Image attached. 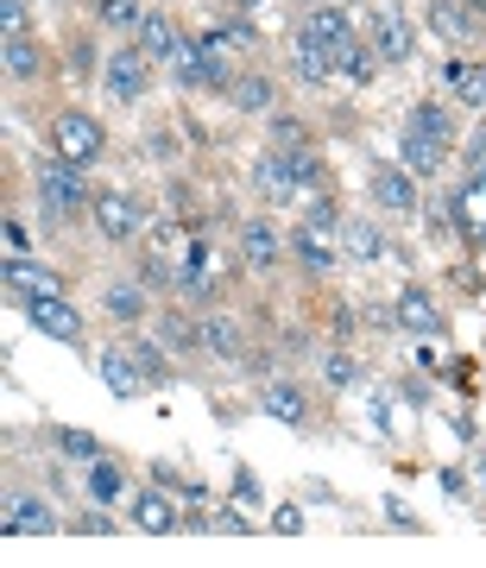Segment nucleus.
<instances>
[{
    "mask_svg": "<svg viewBox=\"0 0 486 568\" xmlns=\"http://www.w3.org/2000/svg\"><path fill=\"white\" fill-rule=\"evenodd\" d=\"M120 493V474L114 467H95V499H114Z\"/></svg>",
    "mask_w": 486,
    "mask_h": 568,
    "instance_id": "32",
    "label": "nucleus"
},
{
    "mask_svg": "<svg viewBox=\"0 0 486 568\" xmlns=\"http://www.w3.org/2000/svg\"><path fill=\"white\" fill-rule=\"evenodd\" d=\"M95 221H102L108 241H127L133 228H139V202L120 197V190H108V197H95Z\"/></svg>",
    "mask_w": 486,
    "mask_h": 568,
    "instance_id": "9",
    "label": "nucleus"
},
{
    "mask_svg": "<svg viewBox=\"0 0 486 568\" xmlns=\"http://www.w3.org/2000/svg\"><path fill=\"white\" fill-rule=\"evenodd\" d=\"M341 246H348V260H360V265H373L379 253H385V241L373 234V221H348V228H341Z\"/></svg>",
    "mask_w": 486,
    "mask_h": 568,
    "instance_id": "18",
    "label": "nucleus"
},
{
    "mask_svg": "<svg viewBox=\"0 0 486 568\" xmlns=\"http://www.w3.org/2000/svg\"><path fill=\"white\" fill-rule=\"evenodd\" d=\"M234 7H241V13H253V7H265V0H234Z\"/></svg>",
    "mask_w": 486,
    "mask_h": 568,
    "instance_id": "37",
    "label": "nucleus"
},
{
    "mask_svg": "<svg viewBox=\"0 0 486 568\" xmlns=\"http://www.w3.org/2000/svg\"><path fill=\"white\" fill-rule=\"evenodd\" d=\"M95 372H102V386H108L114 398H139L152 379H146V367L133 360V348H108V354H95Z\"/></svg>",
    "mask_w": 486,
    "mask_h": 568,
    "instance_id": "3",
    "label": "nucleus"
},
{
    "mask_svg": "<svg viewBox=\"0 0 486 568\" xmlns=\"http://www.w3.org/2000/svg\"><path fill=\"white\" fill-rule=\"evenodd\" d=\"M373 44H379V57H411V51H418V32H411V20H404L398 7H379L373 13Z\"/></svg>",
    "mask_w": 486,
    "mask_h": 568,
    "instance_id": "8",
    "label": "nucleus"
},
{
    "mask_svg": "<svg viewBox=\"0 0 486 568\" xmlns=\"http://www.w3.org/2000/svg\"><path fill=\"white\" fill-rule=\"evenodd\" d=\"M241 253H246V265H260V272H265V265L285 253V241H278V228H272V221H246Z\"/></svg>",
    "mask_w": 486,
    "mask_h": 568,
    "instance_id": "14",
    "label": "nucleus"
},
{
    "mask_svg": "<svg viewBox=\"0 0 486 568\" xmlns=\"http://www.w3.org/2000/svg\"><path fill=\"white\" fill-rule=\"evenodd\" d=\"M260 190H265V197H272V202H304V190H297V177H290L285 152L260 158Z\"/></svg>",
    "mask_w": 486,
    "mask_h": 568,
    "instance_id": "15",
    "label": "nucleus"
},
{
    "mask_svg": "<svg viewBox=\"0 0 486 568\" xmlns=\"http://www.w3.org/2000/svg\"><path fill=\"white\" fill-rule=\"evenodd\" d=\"M7 291H13V297H25V304H44V297H64V278H57L51 265H32L20 253V260L7 265Z\"/></svg>",
    "mask_w": 486,
    "mask_h": 568,
    "instance_id": "6",
    "label": "nucleus"
},
{
    "mask_svg": "<svg viewBox=\"0 0 486 568\" xmlns=\"http://www.w3.org/2000/svg\"><path fill=\"white\" fill-rule=\"evenodd\" d=\"M335 70H341V51L304 32V39H297V76H304V83H329Z\"/></svg>",
    "mask_w": 486,
    "mask_h": 568,
    "instance_id": "11",
    "label": "nucleus"
},
{
    "mask_svg": "<svg viewBox=\"0 0 486 568\" xmlns=\"http://www.w3.org/2000/svg\"><path fill=\"white\" fill-rule=\"evenodd\" d=\"M234 108L265 114V108H272V83H265V76H241V83H234Z\"/></svg>",
    "mask_w": 486,
    "mask_h": 568,
    "instance_id": "23",
    "label": "nucleus"
},
{
    "mask_svg": "<svg viewBox=\"0 0 486 568\" xmlns=\"http://www.w3.org/2000/svg\"><path fill=\"white\" fill-rule=\"evenodd\" d=\"M467 158H474V171L486 177V133H480V139H474V152H467Z\"/></svg>",
    "mask_w": 486,
    "mask_h": 568,
    "instance_id": "36",
    "label": "nucleus"
},
{
    "mask_svg": "<svg viewBox=\"0 0 486 568\" xmlns=\"http://www.w3.org/2000/svg\"><path fill=\"white\" fill-rule=\"evenodd\" d=\"M139 309H146V297H139V284H114V291H108V316H114V323H133Z\"/></svg>",
    "mask_w": 486,
    "mask_h": 568,
    "instance_id": "25",
    "label": "nucleus"
},
{
    "mask_svg": "<svg viewBox=\"0 0 486 568\" xmlns=\"http://www.w3.org/2000/svg\"><path fill=\"white\" fill-rule=\"evenodd\" d=\"M133 525L152 530V537H165V530H177V505L165 499V493H146V499L133 505Z\"/></svg>",
    "mask_w": 486,
    "mask_h": 568,
    "instance_id": "16",
    "label": "nucleus"
},
{
    "mask_svg": "<svg viewBox=\"0 0 486 568\" xmlns=\"http://www.w3.org/2000/svg\"><path fill=\"white\" fill-rule=\"evenodd\" d=\"M265 411L278 417V423H304L309 404H304V392H290V386H272V392H265Z\"/></svg>",
    "mask_w": 486,
    "mask_h": 568,
    "instance_id": "21",
    "label": "nucleus"
},
{
    "mask_svg": "<svg viewBox=\"0 0 486 568\" xmlns=\"http://www.w3.org/2000/svg\"><path fill=\"white\" fill-rule=\"evenodd\" d=\"M272 525L285 530V537H297V530H304V512H290V505H285V512H278V518H272Z\"/></svg>",
    "mask_w": 486,
    "mask_h": 568,
    "instance_id": "34",
    "label": "nucleus"
},
{
    "mask_svg": "<svg viewBox=\"0 0 486 568\" xmlns=\"http://www.w3.org/2000/svg\"><path fill=\"white\" fill-rule=\"evenodd\" d=\"M64 455L70 461H95V436H88V430H64Z\"/></svg>",
    "mask_w": 486,
    "mask_h": 568,
    "instance_id": "30",
    "label": "nucleus"
},
{
    "mask_svg": "<svg viewBox=\"0 0 486 568\" xmlns=\"http://www.w3.org/2000/svg\"><path fill=\"white\" fill-rule=\"evenodd\" d=\"M341 70H348L353 83H373V70H379V44H341Z\"/></svg>",
    "mask_w": 486,
    "mask_h": 568,
    "instance_id": "22",
    "label": "nucleus"
},
{
    "mask_svg": "<svg viewBox=\"0 0 486 568\" xmlns=\"http://www.w3.org/2000/svg\"><path fill=\"white\" fill-rule=\"evenodd\" d=\"M139 51H146V57H165V64H171L177 32H171V20H165V13H146V20H139Z\"/></svg>",
    "mask_w": 486,
    "mask_h": 568,
    "instance_id": "17",
    "label": "nucleus"
},
{
    "mask_svg": "<svg viewBox=\"0 0 486 568\" xmlns=\"http://www.w3.org/2000/svg\"><path fill=\"white\" fill-rule=\"evenodd\" d=\"M39 197H44V209L64 221V215H76L88 202V190H83V177H76V165H44L39 171Z\"/></svg>",
    "mask_w": 486,
    "mask_h": 568,
    "instance_id": "2",
    "label": "nucleus"
},
{
    "mask_svg": "<svg viewBox=\"0 0 486 568\" xmlns=\"http://www.w3.org/2000/svg\"><path fill=\"white\" fill-rule=\"evenodd\" d=\"M95 13H102L108 25H139V20H146V13H139V0H95Z\"/></svg>",
    "mask_w": 486,
    "mask_h": 568,
    "instance_id": "27",
    "label": "nucleus"
},
{
    "mask_svg": "<svg viewBox=\"0 0 486 568\" xmlns=\"http://www.w3.org/2000/svg\"><path fill=\"white\" fill-rule=\"evenodd\" d=\"M392 323L411 328V335H436V328H442V309L430 304L423 291H404V297H398V309H392Z\"/></svg>",
    "mask_w": 486,
    "mask_h": 568,
    "instance_id": "13",
    "label": "nucleus"
},
{
    "mask_svg": "<svg viewBox=\"0 0 486 568\" xmlns=\"http://www.w3.org/2000/svg\"><path fill=\"white\" fill-rule=\"evenodd\" d=\"M209 525H215V530H228V537H234V530H246V518H241V512H215Z\"/></svg>",
    "mask_w": 486,
    "mask_h": 568,
    "instance_id": "35",
    "label": "nucleus"
},
{
    "mask_svg": "<svg viewBox=\"0 0 486 568\" xmlns=\"http://www.w3.org/2000/svg\"><path fill=\"white\" fill-rule=\"evenodd\" d=\"M25 309H32V323H39L51 341H76V335H83V316H76L64 297H44V304H25Z\"/></svg>",
    "mask_w": 486,
    "mask_h": 568,
    "instance_id": "10",
    "label": "nucleus"
},
{
    "mask_svg": "<svg viewBox=\"0 0 486 568\" xmlns=\"http://www.w3.org/2000/svg\"><path fill=\"white\" fill-rule=\"evenodd\" d=\"M0 20H7V32H20V20H25V0H0Z\"/></svg>",
    "mask_w": 486,
    "mask_h": 568,
    "instance_id": "33",
    "label": "nucleus"
},
{
    "mask_svg": "<svg viewBox=\"0 0 486 568\" xmlns=\"http://www.w3.org/2000/svg\"><path fill=\"white\" fill-rule=\"evenodd\" d=\"M202 348L221 354V360H241V328L221 323V316H209V323H202Z\"/></svg>",
    "mask_w": 486,
    "mask_h": 568,
    "instance_id": "20",
    "label": "nucleus"
},
{
    "mask_svg": "<svg viewBox=\"0 0 486 568\" xmlns=\"http://www.w3.org/2000/svg\"><path fill=\"white\" fill-rule=\"evenodd\" d=\"M323 379L329 386H353V360L348 354H323Z\"/></svg>",
    "mask_w": 486,
    "mask_h": 568,
    "instance_id": "29",
    "label": "nucleus"
},
{
    "mask_svg": "<svg viewBox=\"0 0 486 568\" xmlns=\"http://www.w3.org/2000/svg\"><path fill=\"white\" fill-rule=\"evenodd\" d=\"M442 158H448V114L442 108H418L411 114V127H404V171H436Z\"/></svg>",
    "mask_w": 486,
    "mask_h": 568,
    "instance_id": "1",
    "label": "nucleus"
},
{
    "mask_svg": "<svg viewBox=\"0 0 486 568\" xmlns=\"http://www.w3.org/2000/svg\"><path fill=\"white\" fill-rule=\"evenodd\" d=\"M133 360H139V367H146V379H165V360H158V348H133Z\"/></svg>",
    "mask_w": 486,
    "mask_h": 568,
    "instance_id": "31",
    "label": "nucleus"
},
{
    "mask_svg": "<svg viewBox=\"0 0 486 568\" xmlns=\"http://www.w3.org/2000/svg\"><path fill=\"white\" fill-rule=\"evenodd\" d=\"M51 537V530H57V518H51V512H44L39 499H20V493H13V499H7V537Z\"/></svg>",
    "mask_w": 486,
    "mask_h": 568,
    "instance_id": "12",
    "label": "nucleus"
},
{
    "mask_svg": "<svg viewBox=\"0 0 486 568\" xmlns=\"http://www.w3.org/2000/svg\"><path fill=\"white\" fill-rule=\"evenodd\" d=\"M430 25H436L442 39H467V13L455 0H436V7H430Z\"/></svg>",
    "mask_w": 486,
    "mask_h": 568,
    "instance_id": "24",
    "label": "nucleus"
},
{
    "mask_svg": "<svg viewBox=\"0 0 486 568\" xmlns=\"http://www.w3.org/2000/svg\"><path fill=\"white\" fill-rule=\"evenodd\" d=\"M7 70H13V76H32V70H39V51L25 44V32H7Z\"/></svg>",
    "mask_w": 486,
    "mask_h": 568,
    "instance_id": "26",
    "label": "nucleus"
},
{
    "mask_svg": "<svg viewBox=\"0 0 486 568\" xmlns=\"http://www.w3.org/2000/svg\"><path fill=\"white\" fill-rule=\"evenodd\" d=\"M102 83H108L114 102H139L146 95V51L133 44V51H114L108 70H102Z\"/></svg>",
    "mask_w": 486,
    "mask_h": 568,
    "instance_id": "7",
    "label": "nucleus"
},
{
    "mask_svg": "<svg viewBox=\"0 0 486 568\" xmlns=\"http://www.w3.org/2000/svg\"><path fill=\"white\" fill-rule=\"evenodd\" d=\"M304 32H309V39H323V44H335V51H341V44H353L348 39V20H341L335 7H316V13L304 20Z\"/></svg>",
    "mask_w": 486,
    "mask_h": 568,
    "instance_id": "19",
    "label": "nucleus"
},
{
    "mask_svg": "<svg viewBox=\"0 0 486 568\" xmlns=\"http://www.w3.org/2000/svg\"><path fill=\"white\" fill-rule=\"evenodd\" d=\"M455 83H462V95L474 102V108H486V64H467L462 76H455Z\"/></svg>",
    "mask_w": 486,
    "mask_h": 568,
    "instance_id": "28",
    "label": "nucleus"
},
{
    "mask_svg": "<svg viewBox=\"0 0 486 568\" xmlns=\"http://www.w3.org/2000/svg\"><path fill=\"white\" fill-rule=\"evenodd\" d=\"M57 152H64V165L102 158V127H95L88 114H57Z\"/></svg>",
    "mask_w": 486,
    "mask_h": 568,
    "instance_id": "5",
    "label": "nucleus"
},
{
    "mask_svg": "<svg viewBox=\"0 0 486 568\" xmlns=\"http://www.w3.org/2000/svg\"><path fill=\"white\" fill-rule=\"evenodd\" d=\"M367 190H373V202L392 209V215H411V209H418V183H411V171H398V165H373V171H367Z\"/></svg>",
    "mask_w": 486,
    "mask_h": 568,
    "instance_id": "4",
    "label": "nucleus"
}]
</instances>
